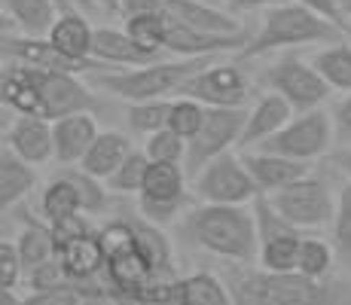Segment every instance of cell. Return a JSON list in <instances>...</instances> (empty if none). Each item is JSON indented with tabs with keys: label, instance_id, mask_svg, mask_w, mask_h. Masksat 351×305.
Segmentation results:
<instances>
[{
	"label": "cell",
	"instance_id": "35",
	"mask_svg": "<svg viewBox=\"0 0 351 305\" xmlns=\"http://www.w3.org/2000/svg\"><path fill=\"white\" fill-rule=\"evenodd\" d=\"M205 117H208V107L195 98H184L178 95V101H171V113H168V128L180 134V138L190 144V141L199 134V128L205 125Z\"/></svg>",
	"mask_w": 351,
	"mask_h": 305
},
{
	"label": "cell",
	"instance_id": "25",
	"mask_svg": "<svg viewBox=\"0 0 351 305\" xmlns=\"http://www.w3.org/2000/svg\"><path fill=\"white\" fill-rule=\"evenodd\" d=\"M128 153H132V141H128L123 132L107 128V132H101L95 138V144L89 147V153L83 156L80 165H83L89 174H95V178L107 180L119 168V162H123Z\"/></svg>",
	"mask_w": 351,
	"mask_h": 305
},
{
	"label": "cell",
	"instance_id": "28",
	"mask_svg": "<svg viewBox=\"0 0 351 305\" xmlns=\"http://www.w3.org/2000/svg\"><path fill=\"white\" fill-rule=\"evenodd\" d=\"M80 211H83V202H80V193H77V186H73V180L67 178L64 171L43 186V193H40V214H43V220L58 223V220H64V217H73Z\"/></svg>",
	"mask_w": 351,
	"mask_h": 305
},
{
	"label": "cell",
	"instance_id": "34",
	"mask_svg": "<svg viewBox=\"0 0 351 305\" xmlns=\"http://www.w3.org/2000/svg\"><path fill=\"white\" fill-rule=\"evenodd\" d=\"M168 113H171V101L165 98H150V101H128V128L138 134H153L168 125Z\"/></svg>",
	"mask_w": 351,
	"mask_h": 305
},
{
	"label": "cell",
	"instance_id": "10",
	"mask_svg": "<svg viewBox=\"0 0 351 305\" xmlns=\"http://www.w3.org/2000/svg\"><path fill=\"white\" fill-rule=\"evenodd\" d=\"M254 214H256V232H260V254L256 263L272 272H296V256H300L302 244V229L287 223L285 217L272 208L269 195H256L254 199Z\"/></svg>",
	"mask_w": 351,
	"mask_h": 305
},
{
	"label": "cell",
	"instance_id": "44",
	"mask_svg": "<svg viewBox=\"0 0 351 305\" xmlns=\"http://www.w3.org/2000/svg\"><path fill=\"white\" fill-rule=\"evenodd\" d=\"M71 6L80 10V12H92L95 10V0H71Z\"/></svg>",
	"mask_w": 351,
	"mask_h": 305
},
{
	"label": "cell",
	"instance_id": "38",
	"mask_svg": "<svg viewBox=\"0 0 351 305\" xmlns=\"http://www.w3.org/2000/svg\"><path fill=\"white\" fill-rule=\"evenodd\" d=\"M144 153L150 156V162H184L186 159V141L180 138L174 128H159V132L147 134Z\"/></svg>",
	"mask_w": 351,
	"mask_h": 305
},
{
	"label": "cell",
	"instance_id": "43",
	"mask_svg": "<svg viewBox=\"0 0 351 305\" xmlns=\"http://www.w3.org/2000/svg\"><path fill=\"white\" fill-rule=\"evenodd\" d=\"M333 165L342 171V178H348V180H351V144L339 147V150L333 153Z\"/></svg>",
	"mask_w": 351,
	"mask_h": 305
},
{
	"label": "cell",
	"instance_id": "32",
	"mask_svg": "<svg viewBox=\"0 0 351 305\" xmlns=\"http://www.w3.org/2000/svg\"><path fill=\"white\" fill-rule=\"evenodd\" d=\"M336 260L339 256H336L333 241H324L318 235H306L300 244V256H296V272H302L306 278H315V281H324V278L333 272Z\"/></svg>",
	"mask_w": 351,
	"mask_h": 305
},
{
	"label": "cell",
	"instance_id": "5",
	"mask_svg": "<svg viewBox=\"0 0 351 305\" xmlns=\"http://www.w3.org/2000/svg\"><path fill=\"white\" fill-rule=\"evenodd\" d=\"M214 61V56L202 58H178L171 61L159 58L150 64L138 67H110V71L98 73V86L110 92L113 98L123 101H150V98H165V95H178V89L193 77L195 71Z\"/></svg>",
	"mask_w": 351,
	"mask_h": 305
},
{
	"label": "cell",
	"instance_id": "12",
	"mask_svg": "<svg viewBox=\"0 0 351 305\" xmlns=\"http://www.w3.org/2000/svg\"><path fill=\"white\" fill-rule=\"evenodd\" d=\"M247 92H251V80L241 71L239 61L217 58L208 61L178 89V95L202 101L205 107H245Z\"/></svg>",
	"mask_w": 351,
	"mask_h": 305
},
{
	"label": "cell",
	"instance_id": "29",
	"mask_svg": "<svg viewBox=\"0 0 351 305\" xmlns=\"http://www.w3.org/2000/svg\"><path fill=\"white\" fill-rule=\"evenodd\" d=\"M232 290L211 272H193L180 278V305H229Z\"/></svg>",
	"mask_w": 351,
	"mask_h": 305
},
{
	"label": "cell",
	"instance_id": "6",
	"mask_svg": "<svg viewBox=\"0 0 351 305\" xmlns=\"http://www.w3.org/2000/svg\"><path fill=\"white\" fill-rule=\"evenodd\" d=\"M333 141H336L333 117L324 107H312V110H296L293 119L260 147L263 150H275L281 156H290V159H300V162H315L330 153Z\"/></svg>",
	"mask_w": 351,
	"mask_h": 305
},
{
	"label": "cell",
	"instance_id": "1",
	"mask_svg": "<svg viewBox=\"0 0 351 305\" xmlns=\"http://www.w3.org/2000/svg\"><path fill=\"white\" fill-rule=\"evenodd\" d=\"M342 37H346V31L336 28L333 22H327L318 12H312L308 6H302L300 0H285V3H275L269 10H263L256 31L235 52V58L251 61V58L272 56V52L300 49V46H324Z\"/></svg>",
	"mask_w": 351,
	"mask_h": 305
},
{
	"label": "cell",
	"instance_id": "13",
	"mask_svg": "<svg viewBox=\"0 0 351 305\" xmlns=\"http://www.w3.org/2000/svg\"><path fill=\"white\" fill-rule=\"evenodd\" d=\"M245 122H247L245 107H208L205 125H202L199 134L186 144V159H184L186 171L195 174L205 162L217 159L220 153L239 147Z\"/></svg>",
	"mask_w": 351,
	"mask_h": 305
},
{
	"label": "cell",
	"instance_id": "37",
	"mask_svg": "<svg viewBox=\"0 0 351 305\" xmlns=\"http://www.w3.org/2000/svg\"><path fill=\"white\" fill-rule=\"evenodd\" d=\"M28 275V269H25L22 263V254H19L16 241H3L0 244V302H16V290L19 284H22V278Z\"/></svg>",
	"mask_w": 351,
	"mask_h": 305
},
{
	"label": "cell",
	"instance_id": "33",
	"mask_svg": "<svg viewBox=\"0 0 351 305\" xmlns=\"http://www.w3.org/2000/svg\"><path fill=\"white\" fill-rule=\"evenodd\" d=\"M147 171H150V156L141 150H132L119 162V168L107 178V189L110 193H123V195H138L144 189V180H147Z\"/></svg>",
	"mask_w": 351,
	"mask_h": 305
},
{
	"label": "cell",
	"instance_id": "19",
	"mask_svg": "<svg viewBox=\"0 0 351 305\" xmlns=\"http://www.w3.org/2000/svg\"><path fill=\"white\" fill-rule=\"evenodd\" d=\"M245 165H247V171H251L256 189H260L263 195H272V193H278V189H285L287 183L300 180L302 174H308L312 162H300V159H290V156H281L275 150L254 147V150L245 153Z\"/></svg>",
	"mask_w": 351,
	"mask_h": 305
},
{
	"label": "cell",
	"instance_id": "8",
	"mask_svg": "<svg viewBox=\"0 0 351 305\" xmlns=\"http://www.w3.org/2000/svg\"><path fill=\"white\" fill-rule=\"evenodd\" d=\"M263 83L269 86V92H278L293 104V110H312L321 107L324 101L333 95L330 83L318 73V67L312 61L300 58L293 49H287L285 56H278L263 73Z\"/></svg>",
	"mask_w": 351,
	"mask_h": 305
},
{
	"label": "cell",
	"instance_id": "45",
	"mask_svg": "<svg viewBox=\"0 0 351 305\" xmlns=\"http://www.w3.org/2000/svg\"><path fill=\"white\" fill-rule=\"evenodd\" d=\"M56 3H58V10H62V12H71V10H73L71 0H56Z\"/></svg>",
	"mask_w": 351,
	"mask_h": 305
},
{
	"label": "cell",
	"instance_id": "22",
	"mask_svg": "<svg viewBox=\"0 0 351 305\" xmlns=\"http://www.w3.org/2000/svg\"><path fill=\"white\" fill-rule=\"evenodd\" d=\"M165 52H153L144 49L141 43H134L128 37V31L117 28H95V58L104 61L110 67H138V64H150L159 61Z\"/></svg>",
	"mask_w": 351,
	"mask_h": 305
},
{
	"label": "cell",
	"instance_id": "30",
	"mask_svg": "<svg viewBox=\"0 0 351 305\" xmlns=\"http://www.w3.org/2000/svg\"><path fill=\"white\" fill-rule=\"evenodd\" d=\"M132 226L134 232H138V241L141 247L147 250V256H150V263L156 266L159 275H174V254H171V241H168V235L162 232L159 223L147 220L144 214L141 217H132Z\"/></svg>",
	"mask_w": 351,
	"mask_h": 305
},
{
	"label": "cell",
	"instance_id": "21",
	"mask_svg": "<svg viewBox=\"0 0 351 305\" xmlns=\"http://www.w3.org/2000/svg\"><path fill=\"white\" fill-rule=\"evenodd\" d=\"M58 260H62L64 272L71 275V281H98V275H104L107 256H104V244H101L98 232H86V235H73L58 244Z\"/></svg>",
	"mask_w": 351,
	"mask_h": 305
},
{
	"label": "cell",
	"instance_id": "4",
	"mask_svg": "<svg viewBox=\"0 0 351 305\" xmlns=\"http://www.w3.org/2000/svg\"><path fill=\"white\" fill-rule=\"evenodd\" d=\"M98 235H101L104 256H107V266H104L107 287H110V293H119V300L141 302L147 287L156 278H168L156 272L147 250L141 247L132 220H110Z\"/></svg>",
	"mask_w": 351,
	"mask_h": 305
},
{
	"label": "cell",
	"instance_id": "41",
	"mask_svg": "<svg viewBox=\"0 0 351 305\" xmlns=\"http://www.w3.org/2000/svg\"><path fill=\"white\" fill-rule=\"evenodd\" d=\"M333 122H336V141H342V144H351V89L346 92V98L336 104Z\"/></svg>",
	"mask_w": 351,
	"mask_h": 305
},
{
	"label": "cell",
	"instance_id": "31",
	"mask_svg": "<svg viewBox=\"0 0 351 305\" xmlns=\"http://www.w3.org/2000/svg\"><path fill=\"white\" fill-rule=\"evenodd\" d=\"M330 241L336 247V256L346 269H351V180L342 178V186L336 189V211L330 220Z\"/></svg>",
	"mask_w": 351,
	"mask_h": 305
},
{
	"label": "cell",
	"instance_id": "15",
	"mask_svg": "<svg viewBox=\"0 0 351 305\" xmlns=\"http://www.w3.org/2000/svg\"><path fill=\"white\" fill-rule=\"evenodd\" d=\"M3 61H22V64L46 67V71H71V73H95L101 67L83 64L62 56L49 37H28V34H12L3 31Z\"/></svg>",
	"mask_w": 351,
	"mask_h": 305
},
{
	"label": "cell",
	"instance_id": "42",
	"mask_svg": "<svg viewBox=\"0 0 351 305\" xmlns=\"http://www.w3.org/2000/svg\"><path fill=\"white\" fill-rule=\"evenodd\" d=\"M229 12H256V10H269L275 3H285V0H223Z\"/></svg>",
	"mask_w": 351,
	"mask_h": 305
},
{
	"label": "cell",
	"instance_id": "24",
	"mask_svg": "<svg viewBox=\"0 0 351 305\" xmlns=\"http://www.w3.org/2000/svg\"><path fill=\"white\" fill-rule=\"evenodd\" d=\"M58 12L56 0H3V25H12L28 37H46Z\"/></svg>",
	"mask_w": 351,
	"mask_h": 305
},
{
	"label": "cell",
	"instance_id": "11",
	"mask_svg": "<svg viewBox=\"0 0 351 305\" xmlns=\"http://www.w3.org/2000/svg\"><path fill=\"white\" fill-rule=\"evenodd\" d=\"M186 174L184 162H150L144 189L138 193V211L159 226L178 220L186 208Z\"/></svg>",
	"mask_w": 351,
	"mask_h": 305
},
{
	"label": "cell",
	"instance_id": "23",
	"mask_svg": "<svg viewBox=\"0 0 351 305\" xmlns=\"http://www.w3.org/2000/svg\"><path fill=\"white\" fill-rule=\"evenodd\" d=\"M34 186H37V165H31L12 147L3 144V150H0V205H3V214L22 205Z\"/></svg>",
	"mask_w": 351,
	"mask_h": 305
},
{
	"label": "cell",
	"instance_id": "16",
	"mask_svg": "<svg viewBox=\"0 0 351 305\" xmlns=\"http://www.w3.org/2000/svg\"><path fill=\"white\" fill-rule=\"evenodd\" d=\"M46 37H49V43L56 46L62 56L83 61V64H95L101 71H110V64L95 58V28H92V22L80 10L58 12L56 25H52V31L46 34Z\"/></svg>",
	"mask_w": 351,
	"mask_h": 305
},
{
	"label": "cell",
	"instance_id": "7",
	"mask_svg": "<svg viewBox=\"0 0 351 305\" xmlns=\"http://www.w3.org/2000/svg\"><path fill=\"white\" fill-rule=\"evenodd\" d=\"M193 193L202 202H217V205H251L260 189L247 171L245 156L226 150L193 174Z\"/></svg>",
	"mask_w": 351,
	"mask_h": 305
},
{
	"label": "cell",
	"instance_id": "46",
	"mask_svg": "<svg viewBox=\"0 0 351 305\" xmlns=\"http://www.w3.org/2000/svg\"><path fill=\"white\" fill-rule=\"evenodd\" d=\"M339 3H342V10H346V16L351 19V0H339Z\"/></svg>",
	"mask_w": 351,
	"mask_h": 305
},
{
	"label": "cell",
	"instance_id": "36",
	"mask_svg": "<svg viewBox=\"0 0 351 305\" xmlns=\"http://www.w3.org/2000/svg\"><path fill=\"white\" fill-rule=\"evenodd\" d=\"M64 174L73 180V186H77L86 214H101V211H104V208H107V193H110V189H107V180L89 174L83 165H80V168L64 165Z\"/></svg>",
	"mask_w": 351,
	"mask_h": 305
},
{
	"label": "cell",
	"instance_id": "18",
	"mask_svg": "<svg viewBox=\"0 0 351 305\" xmlns=\"http://www.w3.org/2000/svg\"><path fill=\"white\" fill-rule=\"evenodd\" d=\"M56 134V162L58 165H80L83 156L98 138V117L95 110H77L52 122Z\"/></svg>",
	"mask_w": 351,
	"mask_h": 305
},
{
	"label": "cell",
	"instance_id": "2",
	"mask_svg": "<svg viewBox=\"0 0 351 305\" xmlns=\"http://www.w3.org/2000/svg\"><path fill=\"white\" fill-rule=\"evenodd\" d=\"M186 235L202 250L220 256L226 263H251L260 254V232H256V214L251 205H217L205 202L184 220Z\"/></svg>",
	"mask_w": 351,
	"mask_h": 305
},
{
	"label": "cell",
	"instance_id": "9",
	"mask_svg": "<svg viewBox=\"0 0 351 305\" xmlns=\"http://www.w3.org/2000/svg\"><path fill=\"white\" fill-rule=\"evenodd\" d=\"M272 208L285 217L287 223L300 229H321L333 220L336 211V193L330 183L315 174H302L300 180L287 183L285 189L269 195Z\"/></svg>",
	"mask_w": 351,
	"mask_h": 305
},
{
	"label": "cell",
	"instance_id": "20",
	"mask_svg": "<svg viewBox=\"0 0 351 305\" xmlns=\"http://www.w3.org/2000/svg\"><path fill=\"white\" fill-rule=\"evenodd\" d=\"M293 104L278 92H266L260 101L254 104V110H247V122L245 132H241V150H254V147L266 144L275 132L287 125L293 119Z\"/></svg>",
	"mask_w": 351,
	"mask_h": 305
},
{
	"label": "cell",
	"instance_id": "26",
	"mask_svg": "<svg viewBox=\"0 0 351 305\" xmlns=\"http://www.w3.org/2000/svg\"><path fill=\"white\" fill-rule=\"evenodd\" d=\"M308 61L318 67V73L327 80L333 92L346 95L351 89V43H348L346 37L333 40V43L318 46Z\"/></svg>",
	"mask_w": 351,
	"mask_h": 305
},
{
	"label": "cell",
	"instance_id": "40",
	"mask_svg": "<svg viewBox=\"0 0 351 305\" xmlns=\"http://www.w3.org/2000/svg\"><path fill=\"white\" fill-rule=\"evenodd\" d=\"M302 6H308L312 12H318V16H324L327 22H333L336 28H342L346 34H351V19L346 16V10H342L339 0H300Z\"/></svg>",
	"mask_w": 351,
	"mask_h": 305
},
{
	"label": "cell",
	"instance_id": "27",
	"mask_svg": "<svg viewBox=\"0 0 351 305\" xmlns=\"http://www.w3.org/2000/svg\"><path fill=\"white\" fill-rule=\"evenodd\" d=\"M16 247L19 254H22V263L25 269H37L40 263L52 260V256L58 254V244H56V232H52V223H40V220H31L22 226V232H19L16 239Z\"/></svg>",
	"mask_w": 351,
	"mask_h": 305
},
{
	"label": "cell",
	"instance_id": "14",
	"mask_svg": "<svg viewBox=\"0 0 351 305\" xmlns=\"http://www.w3.org/2000/svg\"><path fill=\"white\" fill-rule=\"evenodd\" d=\"M37 83H40V101H43V117L52 122L67 117V113L98 110L101 107L95 92L71 71H46V67H37Z\"/></svg>",
	"mask_w": 351,
	"mask_h": 305
},
{
	"label": "cell",
	"instance_id": "39",
	"mask_svg": "<svg viewBox=\"0 0 351 305\" xmlns=\"http://www.w3.org/2000/svg\"><path fill=\"white\" fill-rule=\"evenodd\" d=\"M28 281H31V293H49V290L67 287V284H71V275L64 272L62 260H58V256H52V260L40 263L37 269H31Z\"/></svg>",
	"mask_w": 351,
	"mask_h": 305
},
{
	"label": "cell",
	"instance_id": "17",
	"mask_svg": "<svg viewBox=\"0 0 351 305\" xmlns=\"http://www.w3.org/2000/svg\"><path fill=\"white\" fill-rule=\"evenodd\" d=\"M3 144L12 147L22 159H28L31 165H46L56 159V134H52V119L43 117H25L16 113V119L10 122L3 134Z\"/></svg>",
	"mask_w": 351,
	"mask_h": 305
},
{
	"label": "cell",
	"instance_id": "3",
	"mask_svg": "<svg viewBox=\"0 0 351 305\" xmlns=\"http://www.w3.org/2000/svg\"><path fill=\"white\" fill-rule=\"evenodd\" d=\"M229 290L232 302L241 305H321L333 302L330 287L324 281L306 278L302 272H272V269H239L229 272Z\"/></svg>",
	"mask_w": 351,
	"mask_h": 305
}]
</instances>
